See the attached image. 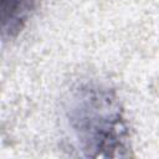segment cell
<instances>
[{
	"instance_id": "cell-1",
	"label": "cell",
	"mask_w": 159,
	"mask_h": 159,
	"mask_svg": "<svg viewBox=\"0 0 159 159\" xmlns=\"http://www.w3.org/2000/svg\"><path fill=\"white\" fill-rule=\"evenodd\" d=\"M65 119L86 158H124L130 152L129 125L117 92L108 84L84 81L65 101Z\"/></svg>"
},
{
	"instance_id": "cell-2",
	"label": "cell",
	"mask_w": 159,
	"mask_h": 159,
	"mask_svg": "<svg viewBox=\"0 0 159 159\" xmlns=\"http://www.w3.org/2000/svg\"><path fill=\"white\" fill-rule=\"evenodd\" d=\"M41 0H1V36L15 39L27 25Z\"/></svg>"
}]
</instances>
